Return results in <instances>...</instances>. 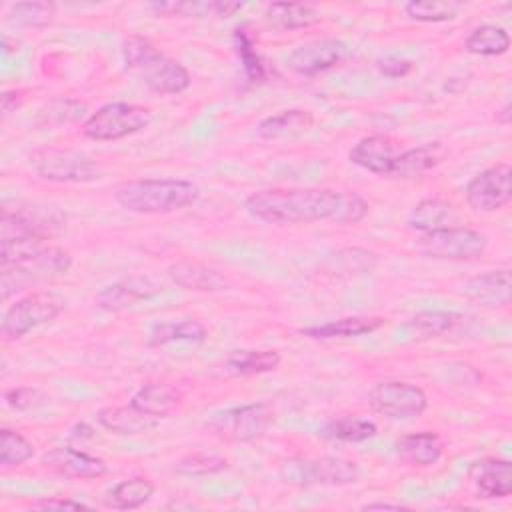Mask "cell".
I'll use <instances>...</instances> for the list:
<instances>
[{"label":"cell","instance_id":"12","mask_svg":"<svg viewBox=\"0 0 512 512\" xmlns=\"http://www.w3.org/2000/svg\"><path fill=\"white\" fill-rule=\"evenodd\" d=\"M346 56V44L336 38H322L300 44L288 56V66L302 76H316L340 64Z\"/></svg>","mask_w":512,"mask_h":512},{"label":"cell","instance_id":"22","mask_svg":"<svg viewBox=\"0 0 512 512\" xmlns=\"http://www.w3.org/2000/svg\"><path fill=\"white\" fill-rule=\"evenodd\" d=\"M384 318L380 316H346L338 320H330L324 324L300 328L302 336L314 338V340H330V338H350V336H362L370 334L384 326Z\"/></svg>","mask_w":512,"mask_h":512},{"label":"cell","instance_id":"36","mask_svg":"<svg viewBox=\"0 0 512 512\" xmlns=\"http://www.w3.org/2000/svg\"><path fill=\"white\" fill-rule=\"evenodd\" d=\"M404 10L412 20H418V22H446L456 18L460 4L444 2V0H426V2L414 0V2H408Z\"/></svg>","mask_w":512,"mask_h":512},{"label":"cell","instance_id":"15","mask_svg":"<svg viewBox=\"0 0 512 512\" xmlns=\"http://www.w3.org/2000/svg\"><path fill=\"white\" fill-rule=\"evenodd\" d=\"M42 464L66 478H100L108 472V466L102 458L90 456L72 446L52 448L42 456Z\"/></svg>","mask_w":512,"mask_h":512},{"label":"cell","instance_id":"5","mask_svg":"<svg viewBox=\"0 0 512 512\" xmlns=\"http://www.w3.org/2000/svg\"><path fill=\"white\" fill-rule=\"evenodd\" d=\"M150 120L152 114L146 106L132 102H110L86 118L82 124V134L98 142L120 140L146 128Z\"/></svg>","mask_w":512,"mask_h":512},{"label":"cell","instance_id":"10","mask_svg":"<svg viewBox=\"0 0 512 512\" xmlns=\"http://www.w3.org/2000/svg\"><path fill=\"white\" fill-rule=\"evenodd\" d=\"M368 404L390 420H414L424 414L428 398L420 386L404 380H384L368 392Z\"/></svg>","mask_w":512,"mask_h":512},{"label":"cell","instance_id":"29","mask_svg":"<svg viewBox=\"0 0 512 512\" xmlns=\"http://www.w3.org/2000/svg\"><path fill=\"white\" fill-rule=\"evenodd\" d=\"M452 220H454V206L448 200L426 198V200H420L410 210L408 226L420 232H430L444 226H452Z\"/></svg>","mask_w":512,"mask_h":512},{"label":"cell","instance_id":"32","mask_svg":"<svg viewBox=\"0 0 512 512\" xmlns=\"http://www.w3.org/2000/svg\"><path fill=\"white\" fill-rule=\"evenodd\" d=\"M206 338V328L198 320H172V322H160L150 330L148 344L158 348L166 346L170 342H202Z\"/></svg>","mask_w":512,"mask_h":512},{"label":"cell","instance_id":"6","mask_svg":"<svg viewBox=\"0 0 512 512\" xmlns=\"http://www.w3.org/2000/svg\"><path fill=\"white\" fill-rule=\"evenodd\" d=\"M276 412L268 402H252L234 406L214 414L206 426L210 432L232 442H252L266 434L274 424Z\"/></svg>","mask_w":512,"mask_h":512},{"label":"cell","instance_id":"39","mask_svg":"<svg viewBox=\"0 0 512 512\" xmlns=\"http://www.w3.org/2000/svg\"><path fill=\"white\" fill-rule=\"evenodd\" d=\"M160 50L156 48L154 42H150L148 38L144 36H128L124 42H122V58H124V64L132 70H140L150 58H154Z\"/></svg>","mask_w":512,"mask_h":512},{"label":"cell","instance_id":"3","mask_svg":"<svg viewBox=\"0 0 512 512\" xmlns=\"http://www.w3.org/2000/svg\"><path fill=\"white\" fill-rule=\"evenodd\" d=\"M72 256L58 246H42L30 256L2 268V296L8 298L14 292L28 288L30 284H38L44 280H52L70 270Z\"/></svg>","mask_w":512,"mask_h":512},{"label":"cell","instance_id":"21","mask_svg":"<svg viewBox=\"0 0 512 512\" xmlns=\"http://www.w3.org/2000/svg\"><path fill=\"white\" fill-rule=\"evenodd\" d=\"M446 158L442 142H426L416 148L402 150L394 162L390 178H414L430 172Z\"/></svg>","mask_w":512,"mask_h":512},{"label":"cell","instance_id":"23","mask_svg":"<svg viewBox=\"0 0 512 512\" xmlns=\"http://www.w3.org/2000/svg\"><path fill=\"white\" fill-rule=\"evenodd\" d=\"M312 126H314V114L310 110L290 108L264 118L258 124L256 132L264 140H278V138H292V136L304 134Z\"/></svg>","mask_w":512,"mask_h":512},{"label":"cell","instance_id":"33","mask_svg":"<svg viewBox=\"0 0 512 512\" xmlns=\"http://www.w3.org/2000/svg\"><path fill=\"white\" fill-rule=\"evenodd\" d=\"M510 48V36L504 28L482 24L466 38V50L478 56H500Z\"/></svg>","mask_w":512,"mask_h":512},{"label":"cell","instance_id":"40","mask_svg":"<svg viewBox=\"0 0 512 512\" xmlns=\"http://www.w3.org/2000/svg\"><path fill=\"white\" fill-rule=\"evenodd\" d=\"M150 10L162 16H208L214 12V2H154Z\"/></svg>","mask_w":512,"mask_h":512},{"label":"cell","instance_id":"9","mask_svg":"<svg viewBox=\"0 0 512 512\" xmlns=\"http://www.w3.org/2000/svg\"><path fill=\"white\" fill-rule=\"evenodd\" d=\"M34 172L52 182H92L100 166L84 152L72 148H44L32 156Z\"/></svg>","mask_w":512,"mask_h":512},{"label":"cell","instance_id":"2","mask_svg":"<svg viewBox=\"0 0 512 512\" xmlns=\"http://www.w3.org/2000/svg\"><path fill=\"white\" fill-rule=\"evenodd\" d=\"M200 188L180 178H146L124 182L114 190V200L128 212L168 214L192 206Z\"/></svg>","mask_w":512,"mask_h":512},{"label":"cell","instance_id":"24","mask_svg":"<svg viewBox=\"0 0 512 512\" xmlns=\"http://www.w3.org/2000/svg\"><path fill=\"white\" fill-rule=\"evenodd\" d=\"M96 420L100 426L116 434H140L152 430L158 424V418L136 410L132 404L102 408L96 414Z\"/></svg>","mask_w":512,"mask_h":512},{"label":"cell","instance_id":"37","mask_svg":"<svg viewBox=\"0 0 512 512\" xmlns=\"http://www.w3.org/2000/svg\"><path fill=\"white\" fill-rule=\"evenodd\" d=\"M228 468V460L216 454H204V452H196V454H188L184 458H180L174 464V470L178 474L184 476H206V474H218L222 470Z\"/></svg>","mask_w":512,"mask_h":512},{"label":"cell","instance_id":"31","mask_svg":"<svg viewBox=\"0 0 512 512\" xmlns=\"http://www.w3.org/2000/svg\"><path fill=\"white\" fill-rule=\"evenodd\" d=\"M154 494V484L144 476L118 482L106 496V506L116 510H134L146 504Z\"/></svg>","mask_w":512,"mask_h":512},{"label":"cell","instance_id":"25","mask_svg":"<svg viewBox=\"0 0 512 512\" xmlns=\"http://www.w3.org/2000/svg\"><path fill=\"white\" fill-rule=\"evenodd\" d=\"M280 354L276 350H234L224 362L222 370L228 376H256L276 370Z\"/></svg>","mask_w":512,"mask_h":512},{"label":"cell","instance_id":"17","mask_svg":"<svg viewBox=\"0 0 512 512\" xmlns=\"http://www.w3.org/2000/svg\"><path fill=\"white\" fill-rule=\"evenodd\" d=\"M138 72L144 84L158 94H178L190 86V72L162 52L150 58Z\"/></svg>","mask_w":512,"mask_h":512},{"label":"cell","instance_id":"11","mask_svg":"<svg viewBox=\"0 0 512 512\" xmlns=\"http://www.w3.org/2000/svg\"><path fill=\"white\" fill-rule=\"evenodd\" d=\"M466 200L478 212H494L512 200V168L502 162L476 174L466 186Z\"/></svg>","mask_w":512,"mask_h":512},{"label":"cell","instance_id":"38","mask_svg":"<svg viewBox=\"0 0 512 512\" xmlns=\"http://www.w3.org/2000/svg\"><path fill=\"white\" fill-rule=\"evenodd\" d=\"M236 48L244 62V72L250 82H260L266 78V66L260 58V54L254 48L252 38L244 30H236Z\"/></svg>","mask_w":512,"mask_h":512},{"label":"cell","instance_id":"34","mask_svg":"<svg viewBox=\"0 0 512 512\" xmlns=\"http://www.w3.org/2000/svg\"><path fill=\"white\" fill-rule=\"evenodd\" d=\"M56 12L52 2H16L8 6V20L24 28L46 26Z\"/></svg>","mask_w":512,"mask_h":512},{"label":"cell","instance_id":"14","mask_svg":"<svg viewBox=\"0 0 512 512\" xmlns=\"http://www.w3.org/2000/svg\"><path fill=\"white\" fill-rule=\"evenodd\" d=\"M160 290H162V284H158L152 276H132V278L118 280L114 284L104 286L94 296V302L102 310L118 312V310H124L140 300L152 298Z\"/></svg>","mask_w":512,"mask_h":512},{"label":"cell","instance_id":"20","mask_svg":"<svg viewBox=\"0 0 512 512\" xmlns=\"http://www.w3.org/2000/svg\"><path fill=\"white\" fill-rule=\"evenodd\" d=\"M396 452L406 464L424 468L438 462V458L444 452V442L436 432L422 430L402 436L396 442Z\"/></svg>","mask_w":512,"mask_h":512},{"label":"cell","instance_id":"27","mask_svg":"<svg viewBox=\"0 0 512 512\" xmlns=\"http://www.w3.org/2000/svg\"><path fill=\"white\" fill-rule=\"evenodd\" d=\"M266 20L270 26L278 30H298L318 24L322 20L320 12L302 2H272L266 8Z\"/></svg>","mask_w":512,"mask_h":512},{"label":"cell","instance_id":"44","mask_svg":"<svg viewBox=\"0 0 512 512\" xmlns=\"http://www.w3.org/2000/svg\"><path fill=\"white\" fill-rule=\"evenodd\" d=\"M34 508H70V510H90V506L78 502V500H70V498H48V500H40L34 504Z\"/></svg>","mask_w":512,"mask_h":512},{"label":"cell","instance_id":"35","mask_svg":"<svg viewBox=\"0 0 512 512\" xmlns=\"http://www.w3.org/2000/svg\"><path fill=\"white\" fill-rule=\"evenodd\" d=\"M34 456V444L20 432L2 428L0 430V462L4 468L20 466Z\"/></svg>","mask_w":512,"mask_h":512},{"label":"cell","instance_id":"48","mask_svg":"<svg viewBox=\"0 0 512 512\" xmlns=\"http://www.w3.org/2000/svg\"><path fill=\"white\" fill-rule=\"evenodd\" d=\"M362 508L364 510H402L404 506L402 504H390V502H372V504H366Z\"/></svg>","mask_w":512,"mask_h":512},{"label":"cell","instance_id":"19","mask_svg":"<svg viewBox=\"0 0 512 512\" xmlns=\"http://www.w3.org/2000/svg\"><path fill=\"white\" fill-rule=\"evenodd\" d=\"M478 498H504L512 492V464L502 458H484L470 468Z\"/></svg>","mask_w":512,"mask_h":512},{"label":"cell","instance_id":"13","mask_svg":"<svg viewBox=\"0 0 512 512\" xmlns=\"http://www.w3.org/2000/svg\"><path fill=\"white\" fill-rule=\"evenodd\" d=\"M400 152H402V148H400L398 140H394L386 134H370V136L360 138L352 146L348 158L352 164H356L372 174L390 176Z\"/></svg>","mask_w":512,"mask_h":512},{"label":"cell","instance_id":"1","mask_svg":"<svg viewBox=\"0 0 512 512\" xmlns=\"http://www.w3.org/2000/svg\"><path fill=\"white\" fill-rule=\"evenodd\" d=\"M340 190L330 188H268L246 198L250 216L268 224H302L334 220L340 206Z\"/></svg>","mask_w":512,"mask_h":512},{"label":"cell","instance_id":"4","mask_svg":"<svg viewBox=\"0 0 512 512\" xmlns=\"http://www.w3.org/2000/svg\"><path fill=\"white\" fill-rule=\"evenodd\" d=\"M280 478L290 486H314V484H350L360 478V468L354 460L340 456L304 458L290 456L282 460L278 468Z\"/></svg>","mask_w":512,"mask_h":512},{"label":"cell","instance_id":"28","mask_svg":"<svg viewBox=\"0 0 512 512\" xmlns=\"http://www.w3.org/2000/svg\"><path fill=\"white\" fill-rule=\"evenodd\" d=\"M378 428L372 420L356 416V414H342L336 418H330L322 428L320 436L326 440H338V442H364L372 436H376Z\"/></svg>","mask_w":512,"mask_h":512},{"label":"cell","instance_id":"46","mask_svg":"<svg viewBox=\"0 0 512 512\" xmlns=\"http://www.w3.org/2000/svg\"><path fill=\"white\" fill-rule=\"evenodd\" d=\"M20 102H22L20 92H16V90L4 92V94H2V110H4V114H8V112H12L14 108H18Z\"/></svg>","mask_w":512,"mask_h":512},{"label":"cell","instance_id":"45","mask_svg":"<svg viewBox=\"0 0 512 512\" xmlns=\"http://www.w3.org/2000/svg\"><path fill=\"white\" fill-rule=\"evenodd\" d=\"M242 8H244L242 2H214V14L216 16H232Z\"/></svg>","mask_w":512,"mask_h":512},{"label":"cell","instance_id":"30","mask_svg":"<svg viewBox=\"0 0 512 512\" xmlns=\"http://www.w3.org/2000/svg\"><path fill=\"white\" fill-rule=\"evenodd\" d=\"M462 320L460 314L456 312H442V310H424L416 316H412L406 324L404 330L418 340L424 338H436L446 332H450L454 326H458Z\"/></svg>","mask_w":512,"mask_h":512},{"label":"cell","instance_id":"41","mask_svg":"<svg viewBox=\"0 0 512 512\" xmlns=\"http://www.w3.org/2000/svg\"><path fill=\"white\" fill-rule=\"evenodd\" d=\"M368 214V202L356 192H342L340 206L334 222L338 224H356Z\"/></svg>","mask_w":512,"mask_h":512},{"label":"cell","instance_id":"16","mask_svg":"<svg viewBox=\"0 0 512 512\" xmlns=\"http://www.w3.org/2000/svg\"><path fill=\"white\" fill-rule=\"evenodd\" d=\"M468 300L488 306V308H498L510 304L512 296V276L508 268L500 270H488L484 274L472 276L462 284L460 290Z\"/></svg>","mask_w":512,"mask_h":512},{"label":"cell","instance_id":"8","mask_svg":"<svg viewBox=\"0 0 512 512\" xmlns=\"http://www.w3.org/2000/svg\"><path fill=\"white\" fill-rule=\"evenodd\" d=\"M416 246L430 258L472 260L484 254L488 240L478 230L466 226H444L438 230L422 232Z\"/></svg>","mask_w":512,"mask_h":512},{"label":"cell","instance_id":"42","mask_svg":"<svg viewBox=\"0 0 512 512\" xmlns=\"http://www.w3.org/2000/svg\"><path fill=\"white\" fill-rule=\"evenodd\" d=\"M42 400H44V394L30 386H18V388H10L4 392V402L16 410L34 408V406L42 404Z\"/></svg>","mask_w":512,"mask_h":512},{"label":"cell","instance_id":"47","mask_svg":"<svg viewBox=\"0 0 512 512\" xmlns=\"http://www.w3.org/2000/svg\"><path fill=\"white\" fill-rule=\"evenodd\" d=\"M510 110H512V108H510V104H508V102H506L500 110H496V116H494V118H496V122H498V124H502V126H508V124H510V120H512V112H510Z\"/></svg>","mask_w":512,"mask_h":512},{"label":"cell","instance_id":"18","mask_svg":"<svg viewBox=\"0 0 512 512\" xmlns=\"http://www.w3.org/2000/svg\"><path fill=\"white\" fill-rule=\"evenodd\" d=\"M168 278L180 288L196 290V292H218L228 288V280L222 272H218L216 268L204 262L190 260V258L172 262L168 266Z\"/></svg>","mask_w":512,"mask_h":512},{"label":"cell","instance_id":"26","mask_svg":"<svg viewBox=\"0 0 512 512\" xmlns=\"http://www.w3.org/2000/svg\"><path fill=\"white\" fill-rule=\"evenodd\" d=\"M130 404L154 418H166L168 414H172L178 404H180V394L168 386V384H158V382H150L144 384L132 398Z\"/></svg>","mask_w":512,"mask_h":512},{"label":"cell","instance_id":"7","mask_svg":"<svg viewBox=\"0 0 512 512\" xmlns=\"http://www.w3.org/2000/svg\"><path fill=\"white\" fill-rule=\"evenodd\" d=\"M64 310V300L54 292H34L16 300L2 318L0 334L4 342H14L30 330L52 322Z\"/></svg>","mask_w":512,"mask_h":512},{"label":"cell","instance_id":"43","mask_svg":"<svg viewBox=\"0 0 512 512\" xmlns=\"http://www.w3.org/2000/svg\"><path fill=\"white\" fill-rule=\"evenodd\" d=\"M378 70L388 76V78H402L406 76L410 70H412V62L410 60H404V58H398V56H386V58H380L376 62Z\"/></svg>","mask_w":512,"mask_h":512}]
</instances>
